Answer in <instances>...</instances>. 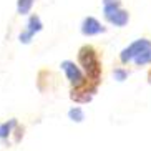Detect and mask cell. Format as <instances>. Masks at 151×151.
Wrapping results in <instances>:
<instances>
[{
    "label": "cell",
    "mask_w": 151,
    "mask_h": 151,
    "mask_svg": "<svg viewBox=\"0 0 151 151\" xmlns=\"http://www.w3.org/2000/svg\"><path fill=\"white\" fill-rule=\"evenodd\" d=\"M146 50H151V40H148V38H138V40H134L133 43H129L128 47H124L120 52V62L126 65V63L133 62L134 58L139 57Z\"/></svg>",
    "instance_id": "obj_4"
},
{
    "label": "cell",
    "mask_w": 151,
    "mask_h": 151,
    "mask_svg": "<svg viewBox=\"0 0 151 151\" xmlns=\"http://www.w3.org/2000/svg\"><path fill=\"white\" fill-rule=\"evenodd\" d=\"M98 86L100 85L91 83V81H86L78 88H70V100L75 101L76 105H85V103H90L93 100V96L96 95Z\"/></svg>",
    "instance_id": "obj_6"
},
{
    "label": "cell",
    "mask_w": 151,
    "mask_h": 151,
    "mask_svg": "<svg viewBox=\"0 0 151 151\" xmlns=\"http://www.w3.org/2000/svg\"><path fill=\"white\" fill-rule=\"evenodd\" d=\"M76 63L81 68V71L85 73L86 80L91 83L100 85L101 83V76H103V65H101V58L98 50L93 45H81L78 48L76 53Z\"/></svg>",
    "instance_id": "obj_1"
},
{
    "label": "cell",
    "mask_w": 151,
    "mask_h": 151,
    "mask_svg": "<svg viewBox=\"0 0 151 151\" xmlns=\"http://www.w3.org/2000/svg\"><path fill=\"white\" fill-rule=\"evenodd\" d=\"M68 120H71L73 123H81L85 120V111L80 106H73L68 110Z\"/></svg>",
    "instance_id": "obj_10"
},
{
    "label": "cell",
    "mask_w": 151,
    "mask_h": 151,
    "mask_svg": "<svg viewBox=\"0 0 151 151\" xmlns=\"http://www.w3.org/2000/svg\"><path fill=\"white\" fill-rule=\"evenodd\" d=\"M42 30H43V22H42V18L37 14H30L27 23H25V28L18 33V42L23 43V45L32 43L33 37H35L37 33H40Z\"/></svg>",
    "instance_id": "obj_5"
},
{
    "label": "cell",
    "mask_w": 151,
    "mask_h": 151,
    "mask_svg": "<svg viewBox=\"0 0 151 151\" xmlns=\"http://www.w3.org/2000/svg\"><path fill=\"white\" fill-rule=\"evenodd\" d=\"M103 17L108 23L120 28L129 22V14L123 9L121 0H103Z\"/></svg>",
    "instance_id": "obj_2"
},
{
    "label": "cell",
    "mask_w": 151,
    "mask_h": 151,
    "mask_svg": "<svg viewBox=\"0 0 151 151\" xmlns=\"http://www.w3.org/2000/svg\"><path fill=\"white\" fill-rule=\"evenodd\" d=\"M35 0H17V14L18 15H28L33 9Z\"/></svg>",
    "instance_id": "obj_9"
},
{
    "label": "cell",
    "mask_w": 151,
    "mask_h": 151,
    "mask_svg": "<svg viewBox=\"0 0 151 151\" xmlns=\"http://www.w3.org/2000/svg\"><path fill=\"white\" fill-rule=\"evenodd\" d=\"M23 131H25V128L20 126L17 118H10L7 121H2L0 123V141H9L12 136H15L14 141L18 143L23 138Z\"/></svg>",
    "instance_id": "obj_7"
},
{
    "label": "cell",
    "mask_w": 151,
    "mask_h": 151,
    "mask_svg": "<svg viewBox=\"0 0 151 151\" xmlns=\"http://www.w3.org/2000/svg\"><path fill=\"white\" fill-rule=\"evenodd\" d=\"M80 30L85 37H95L100 35V33H105L106 32V27L101 25V22L95 17H85L83 22L80 25Z\"/></svg>",
    "instance_id": "obj_8"
},
{
    "label": "cell",
    "mask_w": 151,
    "mask_h": 151,
    "mask_svg": "<svg viewBox=\"0 0 151 151\" xmlns=\"http://www.w3.org/2000/svg\"><path fill=\"white\" fill-rule=\"evenodd\" d=\"M60 68L65 73V78L68 80L70 88H78V86H81L83 83L88 81L86 76H85V73L81 71V68L78 67V63L73 62V60H63L60 63Z\"/></svg>",
    "instance_id": "obj_3"
},
{
    "label": "cell",
    "mask_w": 151,
    "mask_h": 151,
    "mask_svg": "<svg viewBox=\"0 0 151 151\" xmlns=\"http://www.w3.org/2000/svg\"><path fill=\"white\" fill-rule=\"evenodd\" d=\"M113 76H115L116 81H124L128 78V70H124L123 67H118L113 70Z\"/></svg>",
    "instance_id": "obj_11"
}]
</instances>
